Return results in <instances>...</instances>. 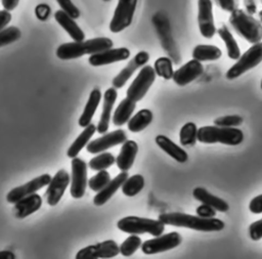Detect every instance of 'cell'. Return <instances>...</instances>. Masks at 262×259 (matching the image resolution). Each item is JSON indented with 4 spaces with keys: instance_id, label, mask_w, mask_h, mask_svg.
I'll list each match as a JSON object with an SVG mask.
<instances>
[{
    "instance_id": "8d00e7d4",
    "label": "cell",
    "mask_w": 262,
    "mask_h": 259,
    "mask_svg": "<svg viewBox=\"0 0 262 259\" xmlns=\"http://www.w3.org/2000/svg\"><path fill=\"white\" fill-rule=\"evenodd\" d=\"M140 246H141V239L137 234L132 233L119 247L120 253L124 257H129L133 255Z\"/></svg>"
},
{
    "instance_id": "7a4b0ae2",
    "label": "cell",
    "mask_w": 262,
    "mask_h": 259,
    "mask_svg": "<svg viewBox=\"0 0 262 259\" xmlns=\"http://www.w3.org/2000/svg\"><path fill=\"white\" fill-rule=\"evenodd\" d=\"M114 45L112 39L106 37H98L89 40L75 41L63 43L56 49V56L62 60L79 58L85 54H93L108 48Z\"/></svg>"
},
{
    "instance_id": "c3c4849f",
    "label": "cell",
    "mask_w": 262,
    "mask_h": 259,
    "mask_svg": "<svg viewBox=\"0 0 262 259\" xmlns=\"http://www.w3.org/2000/svg\"><path fill=\"white\" fill-rule=\"evenodd\" d=\"M244 5H245V7L247 9V12L249 14L256 13L257 6H256V3H255V0H244Z\"/></svg>"
},
{
    "instance_id": "277c9868",
    "label": "cell",
    "mask_w": 262,
    "mask_h": 259,
    "mask_svg": "<svg viewBox=\"0 0 262 259\" xmlns=\"http://www.w3.org/2000/svg\"><path fill=\"white\" fill-rule=\"evenodd\" d=\"M196 138L203 143H223L227 145H237L244 140V133L235 127L204 126L198 129Z\"/></svg>"
},
{
    "instance_id": "9a60e30c",
    "label": "cell",
    "mask_w": 262,
    "mask_h": 259,
    "mask_svg": "<svg viewBox=\"0 0 262 259\" xmlns=\"http://www.w3.org/2000/svg\"><path fill=\"white\" fill-rule=\"evenodd\" d=\"M71 182L69 173L61 169L51 178L46 191V202L49 206H55L62 198L68 185Z\"/></svg>"
},
{
    "instance_id": "4fadbf2b",
    "label": "cell",
    "mask_w": 262,
    "mask_h": 259,
    "mask_svg": "<svg viewBox=\"0 0 262 259\" xmlns=\"http://www.w3.org/2000/svg\"><path fill=\"white\" fill-rule=\"evenodd\" d=\"M198 24L201 35L211 39L216 33L213 16V3L211 0H198Z\"/></svg>"
},
{
    "instance_id": "2e32d148",
    "label": "cell",
    "mask_w": 262,
    "mask_h": 259,
    "mask_svg": "<svg viewBox=\"0 0 262 259\" xmlns=\"http://www.w3.org/2000/svg\"><path fill=\"white\" fill-rule=\"evenodd\" d=\"M127 140V134L123 129H118L87 143V152L90 154H99L115 145L121 144Z\"/></svg>"
},
{
    "instance_id": "816d5d0a",
    "label": "cell",
    "mask_w": 262,
    "mask_h": 259,
    "mask_svg": "<svg viewBox=\"0 0 262 259\" xmlns=\"http://www.w3.org/2000/svg\"><path fill=\"white\" fill-rule=\"evenodd\" d=\"M258 16H259V21L262 24V10H260V11H259Z\"/></svg>"
},
{
    "instance_id": "7bdbcfd3",
    "label": "cell",
    "mask_w": 262,
    "mask_h": 259,
    "mask_svg": "<svg viewBox=\"0 0 262 259\" xmlns=\"http://www.w3.org/2000/svg\"><path fill=\"white\" fill-rule=\"evenodd\" d=\"M215 3L226 12H232L238 6V0H214Z\"/></svg>"
},
{
    "instance_id": "d590c367",
    "label": "cell",
    "mask_w": 262,
    "mask_h": 259,
    "mask_svg": "<svg viewBox=\"0 0 262 259\" xmlns=\"http://www.w3.org/2000/svg\"><path fill=\"white\" fill-rule=\"evenodd\" d=\"M116 162L115 157L111 153H101L89 161L90 169L94 171L106 170Z\"/></svg>"
},
{
    "instance_id": "5bb4252c",
    "label": "cell",
    "mask_w": 262,
    "mask_h": 259,
    "mask_svg": "<svg viewBox=\"0 0 262 259\" xmlns=\"http://www.w3.org/2000/svg\"><path fill=\"white\" fill-rule=\"evenodd\" d=\"M51 178L52 177L49 174H42L20 186L14 187L6 195V201L10 204H14L16 201H18L29 195H32V193L36 192L37 190L41 189L42 187L48 185Z\"/></svg>"
},
{
    "instance_id": "74e56055",
    "label": "cell",
    "mask_w": 262,
    "mask_h": 259,
    "mask_svg": "<svg viewBox=\"0 0 262 259\" xmlns=\"http://www.w3.org/2000/svg\"><path fill=\"white\" fill-rule=\"evenodd\" d=\"M110 173L106 170H100L97 174H95L88 180V186L90 187V189L97 192L102 189L110 182Z\"/></svg>"
},
{
    "instance_id": "bcb514c9",
    "label": "cell",
    "mask_w": 262,
    "mask_h": 259,
    "mask_svg": "<svg viewBox=\"0 0 262 259\" xmlns=\"http://www.w3.org/2000/svg\"><path fill=\"white\" fill-rule=\"evenodd\" d=\"M249 210L253 214H261L262 213V195H259L253 198L249 204Z\"/></svg>"
},
{
    "instance_id": "8992f818",
    "label": "cell",
    "mask_w": 262,
    "mask_h": 259,
    "mask_svg": "<svg viewBox=\"0 0 262 259\" xmlns=\"http://www.w3.org/2000/svg\"><path fill=\"white\" fill-rule=\"evenodd\" d=\"M262 61V42L253 44L246 52L237 58V61L231 66L225 74L226 79L233 80L249 70L255 68Z\"/></svg>"
},
{
    "instance_id": "7402d4cb",
    "label": "cell",
    "mask_w": 262,
    "mask_h": 259,
    "mask_svg": "<svg viewBox=\"0 0 262 259\" xmlns=\"http://www.w3.org/2000/svg\"><path fill=\"white\" fill-rule=\"evenodd\" d=\"M128 178L127 171H122L117 175L114 179H111L110 182L93 198V204L95 206H102L104 205L115 193L116 191L122 186L123 182Z\"/></svg>"
},
{
    "instance_id": "8fae6325",
    "label": "cell",
    "mask_w": 262,
    "mask_h": 259,
    "mask_svg": "<svg viewBox=\"0 0 262 259\" xmlns=\"http://www.w3.org/2000/svg\"><path fill=\"white\" fill-rule=\"evenodd\" d=\"M72 178L70 193L74 199H81L85 195L87 180V164L80 158L72 159Z\"/></svg>"
},
{
    "instance_id": "9c48e42d",
    "label": "cell",
    "mask_w": 262,
    "mask_h": 259,
    "mask_svg": "<svg viewBox=\"0 0 262 259\" xmlns=\"http://www.w3.org/2000/svg\"><path fill=\"white\" fill-rule=\"evenodd\" d=\"M138 0H118L113 18L110 23V30L113 33H119L128 28L135 13Z\"/></svg>"
},
{
    "instance_id": "f907efd6",
    "label": "cell",
    "mask_w": 262,
    "mask_h": 259,
    "mask_svg": "<svg viewBox=\"0 0 262 259\" xmlns=\"http://www.w3.org/2000/svg\"><path fill=\"white\" fill-rule=\"evenodd\" d=\"M15 255L11 251H0V259H14Z\"/></svg>"
},
{
    "instance_id": "ee69618b",
    "label": "cell",
    "mask_w": 262,
    "mask_h": 259,
    "mask_svg": "<svg viewBox=\"0 0 262 259\" xmlns=\"http://www.w3.org/2000/svg\"><path fill=\"white\" fill-rule=\"evenodd\" d=\"M50 12H51L50 7L45 3L39 4L35 8V14H36L37 18L40 20H46L49 17Z\"/></svg>"
},
{
    "instance_id": "d6986e66",
    "label": "cell",
    "mask_w": 262,
    "mask_h": 259,
    "mask_svg": "<svg viewBox=\"0 0 262 259\" xmlns=\"http://www.w3.org/2000/svg\"><path fill=\"white\" fill-rule=\"evenodd\" d=\"M204 72V67L201 61L192 58L183 66H181L177 71L173 73V81L179 86H185L188 83L195 80Z\"/></svg>"
},
{
    "instance_id": "60d3db41",
    "label": "cell",
    "mask_w": 262,
    "mask_h": 259,
    "mask_svg": "<svg viewBox=\"0 0 262 259\" xmlns=\"http://www.w3.org/2000/svg\"><path fill=\"white\" fill-rule=\"evenodd\" d=\"M56 2L60 6L61 10H63L72 18L76 19V18H78L80 16V10L72 2V0H56Z\"/></svg>"
},
{
    "instance_id": "484cf974",
    "label": "cell",
    "mask_w": 262,
    "mask_h": 259,
    "mask_svg": "<svg viewBox=\"0 0 262 259\" xmlns=\"http://www.w3.org/2000/svg\"><path fill=\"white\" fill-rule=\"evenodd\" d=\"M156 143L160 148H162L166 154H168L171 158L176 160L179 163H185L188 159L187 153L174 143L170 138L165 135H158L156 137Z\"/></svg>"
},
{
    "instance_id": "11a10c76",
    "label": "cell",
    "mask_w": 262,
    "mask_h": 259,
    "mask_svg": "<svg viewBox=\"0 0 262 259\" xmlns=\"http://www.w3.org/2000/svg\"><path fill=\"white\" fill-rule=\"evenodd\" d=\"M260 1H261V3H262V0H260Z\"/></svg>"
},
{
    "instance_id": "1f68e13d",
    "label": "cell",
    "mask_w": 262,
    "mask_h": 259,
    "mask_svg": "<svg viewBox=\"0 0 262 259\" xmlns=\"http://www.w3.org/2000/svg\"><path fill=\"white\" fill-rule=\"evenodd\" d=\"M217 33L225 44L228 57L230 59H237L241 56V51H239V47H238L235 39L233 38L231 32L225 26H221L217 30Z\"/></svg>"
},
{
    "instance_id": "f5cc1de1",
    "label": "cell",
    "mask_w": 262,
    "mask_h": 259,
    "mask_svg": "<svg viewBox=\"0 0 262 259\" xmlns=\"http://www.w3.org/2000/svg\"><path fill=\"white\" fill-rule=\"evenodd\" d=\"M102 1H105V2H107V1H111V0H102Z\"/></svg>"
},
{
    "instance_id": "f546056e",
    "label": "cell",
    "mask_w": 262,
    "mask_h": 259,
    "mask_svg": "<svg viewBox=\"0 0 262 259\" xmlns=\"http://www.w3.org/2000/svg\"><path fill=\"white\" fill-rule=\"evenodd\" d=\"M222 52L219 47L215 45L200 44L196 45L192 50V58L199 61H208V60H217L221 57Z\"/></svg>"
},
{
    "instance_id": "3957f363",
    "label": "cell",
    "mask_w": 262,
    "mask_h": 259,
    "mask_svg": "<svg viewBox=\"0 0 262 259\" xmlns=\"http://www.w3.org/2000/svg\"><path fill=\"white\" fill-rule=\"evenodd\" d=\"M229 24L248 42L255 44L262 40V24L243 9L236 8L230 12Z\"/></svg>"
},
{
    "instance_id": "836d02e7",
    "label": "cell",
    "mask_w": 262,
    "mask_h": 259,
    "mask_svg": "<svg viewBox=\"0 0 262 259\" xmlns=\"http://www.w3.org/2000/svg\"><path fill=\"white\" fill-rule=\"evenodd\" d=\"M196 134H198L196 125L192 122H187L182 126L179 132L180 144L183 146L194 145L198 140Z\"/></svg>"
},
{
    "instance_id": "ffe728a7",
    "label": "cell",
    "mask_w": 262,
    "mask_h": 259,
    "mask_svg": "<svg viewBox=\"0 0 262 259\" xmlns=\"http://www.w3.org/2000/svg\"><path fill=\"white\" fill-rule=\"evenodd\" d=\"M118 93L115 87H111L106 89V91L103 94V103H102V112L100 115V119L98 121V124L96 126V131L98 133H105L108 130L110 121H111V114L113 106L116 102Z\"/></svg>"
},
{
    "instance_id": "f35d334b",
    "label": "cell",
    "mask_w": 262,
    "mask_h": 259,
    "mask_svg": "<svg viewBox=\"0 0 262 259\" xmlns=\"http://www.w3.org/2000/svg\"><path fill=\"white\" fill-rule=\"evenodd\" d=\"M21 36V32L17 27H8L0 31V47L6 46L17 41Z\"/></svg>"
},
{
    "instance_id": "4316f807",
    "label": "cell",
    "mask_w": 262,
    "mask_h": 259,
    "mask_svg": "<svg viewBox=\"0 0 262 259\" xmlns=\"http://www.w3.org/2000/svg\"><path fill=\"white\" fill-rule=\"evenodd\" d=\"M101 99V92L99 89H93L90 92L89 98L87 100V103L84 107V111L82 113V115L79 118L78 124L81 127H86L87 125H89L91 123V120L97 110V106L100 102Z\"/></svg>"
},
{
    "instance_id": "ac0fdd59",
    "label": "cell",
    "mask_w": 262,
    "mask_h": 259,
    "mask_svg": "<svg viewBox=\"0 0 262 259\" xmlns=\"http://www.w3.org/2000/svg\"><path fill=\"white\" fill-rule=\"evenodd\" d=\"M148 59H149L148 52L142 50L136 53L135 56L128 62V64L113 79V82H112L113 86L116 89L122 88L130 79V77L133 75V73L140 67L145 66Z\"/></svg>"
},
{
    "instance_id": "30bf717a",
    "label": "cell",
    "mask_w": 262,
    "mask_h": 259,
    "mask_svg": "<svg viewBox=\"0 0 262 259\" xmlns=\"http://www.w3.org/2000/svg\"><path fill=\"white\" fill-rule=\"evenodd\" d=\"M182 241L181 235L176 232H170L166 234H161L158 236H155V239L147 240L143 244H141V250L144 254L151 255L157 253H162L171 249L176 248L180 245Z\"/></svg>"
},
{
    "instance_id": "ab89813d",
    "label": "cell",
    "mask_w": 262,
    "mask_h": 259,
    "mask_svg": "<svg viewBox=\"0 0 262 259\" xmlns=\"http://www.w3.org/2000/svg\"><path fill=\"white\" fill-rule=\"evenodd\" d=\"M243 118L237 115H229V116H222L214 120V124L221 127H237L242 125Z\"/></svg>"
},
{
    "instance_id": "52a82bcc",
    "label": "cell",
    "mask_w": 262,
    "mask_h": 259,
    "mask_svg": "<svg viewBox=\"0 0 262 259\" xmlns=\"http://www.w3.org/2000/svg\"><path fill=\"white\" fill-rule=\"evenodd\" d=\"M152 23L155 25V28L157 30L159 39L161 41V44L163 48L165 49L166 53L170 55V58L173 59L175 63L180 62V54L176 47L175 41L171 34L170 24L167 16L162 12H157L152 16Z\"/></svg>"
},
{
    "instance_id": "4dcf8cb0",
    "label": "cell",
    "mask_w": 262,
    "mask_h": 259,
    "mask_svg": "<svg viewBox=\"0 0 262 259\" xmlns=\"http://www.w3.org/2000/svg\"><path fill=\"white\" fill-rule=\"evenodd\" d=\"M152 113L150 110L143 109L137 112L133 117H131L128 121V129L131 132L137 133L145 129L152 121Z\"/></svg>"
},
{
    "instance_id": "681fc988",
    "label": "cell",
    "mask_w": 262,
    "mask_h": 259,
    "mask_svg": "<svg viewBox=\"0 0 262 259\" xmlns=\"http://www.w3.org/2000/svg\"><path fill=\"white\" fill-rule=\"evenodd\" d=\"M19 0H1L2 6L4 7V9L10 11L13 10L17 5H18Z\"/></svg>"
},
{
    "instance_id": "e575fe53",
    "label": "cell",
    "mask_w": 262,
    "mask_h": 259,
    "mask_svg": "<svg viewBox=\"0 0 262 259\" xmlns=\"http://www.w3.org/2000/svg\"><path fill=\"white\" fill-rule=\"evenodd\" d=\"M154 70L156 75L162 77L165 80H170L173 77V64L170 57L162 56L159 57L154 63Z\"/></svg>"
},
{
    "instance_id": "f6af8a7d",
    "label": "cell",
    "mask_w": 262,
    "mask_h": 259,
    "mask_svg": "<svg viewBox=\"0 0 262 259\" xmlns=\"http://www.w3.org/2000/svg\"><path fill=\"white\" fill-rule=\"evenodd\" d=\"M196 214L203 218H212V217H215L216 215V210L208 205H205V204H202L201 206H199L195 210Z\"/></svg>"
},
{
    "instance_id": "5b68a950",
    "label": "cell",
    "mask_w": 262,
    "mask_h": 259,
    "mask_svg": "<svg viewBox=\"0 0 262 259\" xmlns=\"http://www.w3.org/2000/svg\"><path fill=\"white\" fill-rule=\"evenodd\" d=\"M117 227L126 233H149L154 236L161 235L165 230V224L159 219H149L137 216H127L117 222Z\"/></svg>"
},
{
    "instance_id": "cb8c5ba5",
    "label": "cell",
    "mask_w": 262,
    "mask_h": 259,
    "mask_svg": "<svg viewBox=\"0 0 262 259\" xmlns=\"http://www.w3.org/2000/svg\"><path fill=\"white\" fill-rule=\"evenodd\" d=\"M54 18L74 41H83L85 39V34L82 29L77 25L75 19L63 10H57L54 13Z\"/></svg>"
},
{
    "instance_id": "44dd1931",
    "label": "cell",
    "mask_w": 262,
    "mask_h": 259,
    "mask_svg": "<svg viewBox=\"0 0 262 259\" xmlns=\"http://www.w3.org/2000/svg\"><path fill=\"white\" fill-rule=\"evenodd\" d=\"M42 206V198L34 192L29 195L14 203L13 207V214L16 218L23 219L36 211H38Z\"/></svg>"
},
{
    "instance_id": "f1b7e54d",
    "label": "cell",
    "mask_w": 262,
    "mask_h": 259,
    "mask_svg": "<svg viewBox=\"0 0 262 259\" xmlns=\"http://www.w3.org/2000/svg\"><path fill=\"white\" fill-rule=\"evenodd\" d=\"M96 131V126L94 124H89L86 127H84V130L82 131V133L76 138V140L71 144V146L69 147L67 155L69 158L73 159L76 158L79 153L82 150V148L87 145V143L89 142L90 138L93 136V134Z\"/></svg>"
},
{
    "instance_id": "7dc6e473",
    "label": "cell",
    "mask_w": 262,
    "mask_h": 259,
    "mask_svg": "<svg viewBox=\"0 0 262 259\" xmlns=\"http://www.w3.org/2000/svg\"><path fill=\"white\" fill-rule=\"evenodd\" d=\"M11 20V13L6 10H0V31L3 30Z\"/></svg>"
},
{
    "instance_id": "603a6c76",
    "label": "cell",
    "mask_w": 262,
    "mask_h": 259,
    "mask_svg": "<svg viewBox=\"0 0 262 259\" xmlns=\"http://www.w3.org/2000/svg\"><path fill=\"white\" fill-rule=\"evenodd\" d=\"M138 152V144L134 140H126L123 142L121 150L116 158V163L121 171H128L136 158Z\"/></svg>"
},
{
    "instance_id": "ba28073f",
    "label": "cell",
    "mask_w": 262,
    "mask_h": 259,
    "mask_svg": "<svg viewBox=\"0 0 262 259\" xmlns=\"http://www.w3.org/2000/svg\"><path fill=\"white\" fill-rule=\"evenodd\" d=\"M156 76V72L151 66H143L128 87L126 96L135 102L141 100L155 82Z\"/></svg>"
},
{
    "instance_id": "d6a6232c",
    "label": "cell",
    "mask_w": 262,
    "mask_h": 259,
    "mask_svg": "<svg viewBox=\"0 0 262 259\" xmlns=\"http://www.w3.org/2000/svg\"><path fill=\"white\" fill-rule=\"evenodd\" d=\"M122 191L127 197H134L144 187V178L140 174L128 177L122 184Z\"/></svg>"
},
{
    "instance_id": "7c38bea8",
    "label": "cell",
    "mask_w": 262,
    "mask_h": 259,
    "mask_svg": "<svg viewBox=\"0 0 262 259\" xmlns=\"http://www.w3.org/2000/svg\"><path fill=\"white\" fill-rule=\"evenodd\" d=\"M120 253L118 244L113 240H107L95 245L87 246L76 255V259H97V258H113Z\"/></svg>"
},
{
    "instance_id": "83f0119b",
    "label": "cell",
    "mask_w": 262,
    "mask_h": 259,
    "mask_svg": "<svg viewBox=\"0 0 262 259\" xmlns=\"http://www.w3.org/2000/svg\"><path fill=\"white\" fill-rule=\"evenodd\" d=\"M136 107V102L133 101L132 99L126 97L124 98L117 109L115 110L114 116H113V123L116 126H122L126 124L129 119L131 118L134 110Z\"/></svg>"
},
{
    "instance_id": "db71d44e",
    "label": "cell",
    "mask_w": 262,
    "mask_h": 259,
    "mask_svg": "<svg viewBox=\"0 0 262 259\" xmlns=\"http://www.w3.org/2000/svg\"><path fill=\"white\" fill-rule=\"evenodd\" d=\"M261 89H262V81H261Z\"/></svg>"
},
{
    "instance_id": "e0dca14e",
    "label": "cell",
    "mask_w": 262,
    "mask_h": 259,
    "mask_svg": "<svg viewBox=\"0 0 262 259\" xmlns=\"http://www.w3.org/2000/svg\"><path fill=\"white\" fill-rule=\"evenodd\" d=\"M130 56V50L126 47L120 48H108L96 53H93L89 56L88 61L93 67H100L117 61L126 60Z\"/></svg>"
},
{
    "instance_id": "6da1fadb",
    "label": "cell",
    "mask_w": 262,
    "mask_h": 259,
    "mask_svg": "<svg viewBox=\"0 0 262 259\" xmlns=\"http://www.w3.org/2000/svg\"><path fill=\"white\" fill-rule=\"evenodd\" d=\"M165 225H173L177 227H187L199 231H220L225 227L222 220L217 218H203L201 216H193L186 213L172 212L163 213L158 217Z\"/></svg>"
},
{
    "instance_id": "d4e9b609",
    "label": "cell",
    "mask_w": 262,
    "mask_h": 259,
    "mask_svg": "<svg viewBox=\"0 0 262 259\" xmlns=\"http://www.w3.org/2000/svg\"><path fill=\"white\" fill-rule=\"evenodd\" d=\"M192 196L195 200L201 202L202 204L208 205L212 208H214L216 211L219 212H226L229 209L228 204L222 200L219 197H216L212 193H210L206 188L204 187H195L192 191Z\"/></svg>"
},
{
    "instance_id": "b9f144b4",
    "label": "cell",
    "mask_w": 262,
    "mask_h": 259,
    "mask_svg": "<svg viewBox=\"0 0 262 259\" xmlns=\"http://www.w3.org/2000/svg\"><path fill=\"white\" fill-rule=\"evenodd\" d=\"M249 235L253 241H259L262 239V219L254 221L249 226Z\"/></svg>"
}]
</instances>
